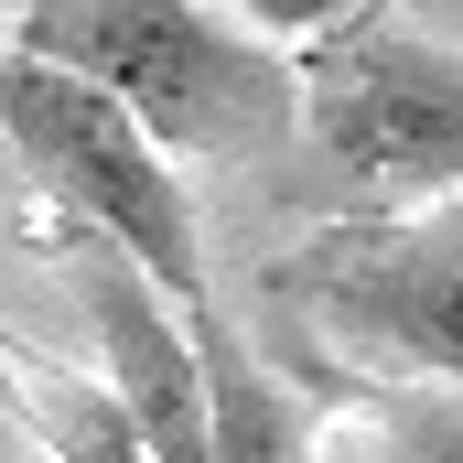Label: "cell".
I'll return each instance as SVG.
<instances>
[{
    "label": "cell",
    "instance_id": "3957f363",
    "mask_svg": "<svg viewBox=\"0 0 463 463\" xmlns=\"http://www.w3.org/2000/svg\"><path fill=\"white\" fill-rule=\"evenodd\" d=\"M0 140L22 151V173L43 184V205H65V227L129 248L173 302L205 291V227H194V194L173 173V151L118 109L109 87L0 43Z\"/></svg>",
    "mask_w": 463,
    "mask_h": 463
},
{
    "label": "cell",
    "instance_id": "8992f818",
    "mask_svg": "<svg viewBox=\"0 0 463 463\" xmlns=\"http://www.w3.org/2000/svg\"><path fill=\"white\" fill-rule=\"evenodd\" d=\"M184 335H194V366H205V453L216 463H324L291 377L216 313V291L184 302Z\"/></svg>",
    "mask_w": 463,
    "mask_h": 463
},
{
    "label": "cell",
    "instance_id": "5b68a950",
    "mask_svg": "<svg viewBox=\"0 0 463 463\" xmlns=\"http://www.w3.org/2000/svg\"><path fill=\"white\" fill-rule=\"evenodd\" d=\"M65 291H76V313L98 335V366H109L140 453L151 463H216L205 453V366H194V335H184V302L129 248H109V237H87V227L65 248Z\"/></svg>",
    "mask_w": 463,
    "mask_h": 463
},
{
    "label": "cell",
    "instance_id": "ba28073f",
    "mask_svg": "<svg viewBox=\"0 0 463 463\" xmlns=\"http://www.w3.org/2000/svg\"><path fill=\"white\" fill-rule=\"evenodd\" d=\"M388 463H463V388H420L388 410Z\"/></svg>",
    "mask_w": 463,
    "mask_h": 463
},
{
    "label": "cell",
    "instance_id": "6da1fadb",
    "mask_svg": "<svg viewBox=\"0 0 463 463\" xmlns=\"http://www.w3.org/2000/svg\"><path fill=\"white\" fill-rule=\"evenodd\" d=\"M11 43L109 87L173 162H248L302 118V65L205 0H22Z\"/></svg>",
    "mask_w": 463,
    "mask_h": 463
},
{
    "label": "cell",
    "instance_id": "9c48e42d",
    "mask_svg": "<svg viewBox=\"0 0 463 463\" xmlns=\"http://www.w3.org/2000/svg\"><path fill=\"white\" fill-rule=\"evenodd\" d=\"M248 11V33H345L366 0H237Z\"/></svg>",
    "mask_w": 463,
    "mask_h": 463
},
{
    "label": "cell",
    "instance_id": "7a4b0ae2",
    "mask_svg": "<svg viewBox=\"0 0 463 463\" xmlns=\"http://www.w3.org/2000/svg\"><path fill=\"white\" fill-rule=\"evenodd\" d=\"M302 129H313L324 184L355 216L463 205V43L355 11L302 65Z\"/></svg>",
    "mask_w": 463,
    "mask_h": 463
},
{
    "label": "cell",
    "instance_id": "277c9868",
    "mask_svg": "<svg viewBox=\"0 0 463 463\" xmlns=\"http://www.w3.org/2000/svg\"><path fill=\"white\" fill-rule=\"evenodd\" d=\"M280 302L377 377L463 388V205L313 227L280 259Z\"/></svg>",
    "mask_w": 463,
    "mask_h": 463
},
{
    "label": "cell",
    "instance_id": "52a82bcc",
    "mask_svg": "<svg viewBox=\"0 0 463 463\" xmlns=\"http://www.w3.org/2000/svg\"><path fill=\"white\" fill-rule=\"evenodd\" d=\"M0 399L22 410V431H33L54 463H151L109 377H87V366L43 355L33 335H11V324H0Z\"/></svg>",
    "mask_w": 463,
    "mask_h": 463
}]
</instances>
